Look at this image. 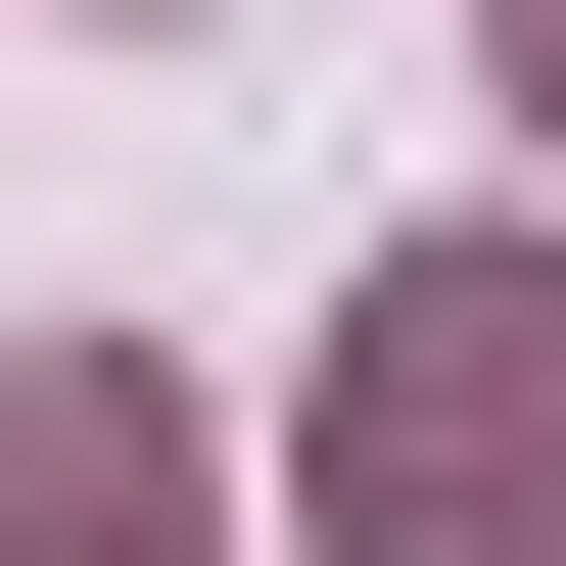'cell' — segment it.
I'll return each mask as SVG.
<instances>
[{
    "label": "cell",
    "instance_id": "6da1fadb",
    "mask_svg": "<svg viewBox=\"0 0 566 566\" xmlns=\"http://www.w3.org/2000/svg\"><path fill=\"white\" fill-rule=\"evenodd\" d=\"M331 566H566V237H424L331 378Z\"/></svg>",
    "mask_w": 566,
    "mask_h": 566
},
{
    "label": "cell",
    "instance_id": "7a4b0ae2",
    "mask_svg": "<svg viewBox=\"0 0 566 566\" xmlns=\"http://www.w3.org/2000/svg\"><path fill=\"white\" fill-rule=\"evenodd\" d=\"M0 566H189V378H142V331L0 378Z\"/></svg>",
    "mask_w": 566,
    "mask_h": 566
},
{
    "label": "cell",
    "instance_id": "3957f363",
    "mask_svg": "<svg viewBox=\"0 0 566 566\" xmlns=\"http://www.w3.org/2000/svg\"><path fill=\"white\" fill-rule=\"evenodd\" d=\"M520 142H566V0H520Z\"/></svg>",
    "mask_w": 566,
    "mask_h": 566
},
{
    "label": "cell",
    "instance_id": "277c9868",
    "mask_svg": "<svg viewBox=\"0 0 566 566\" xmlns=\"http://www.w3.org/2000/svg\"><path fill=\"white\" fill-rule=\"evenodd\" d=\"M142 48H189V0H142Z\"/></svg>",
    "mask_w": 566,
    "mask_h": 566
}]
</instances>
